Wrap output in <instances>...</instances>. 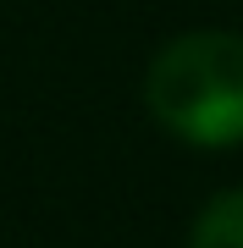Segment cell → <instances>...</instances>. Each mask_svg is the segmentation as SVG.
Segmentation results:
<instances>
[{"label": "cell", "mask_w": 243, "mask_h": 248, "mask_svg": "<svg viewBox=\"0 0 243 248\" xmlns=\"http://www.w3.org/2000/svg\"><path fill=\"white\" fill-rule=\"evenodd\" d=\"M188 248H243V187L216 193L205 210L194 215Z\"/></svg>", "instance_id": "2"}, {"label": "cell", "mask_w": 243, "mask_h": 248, "mask_svg": "<svg viewBox=\"0 0 243 248\" xmlns=\"http://www.w3.org/2000/svg\"><path fill=\"white\" fill-rule=\"evenodd\" d=\"M149 116L194 149L243 143V33L199 28L182 33L149 61L144 78Z\"/></svg>", "instance_id": "1"}]
</instances>
